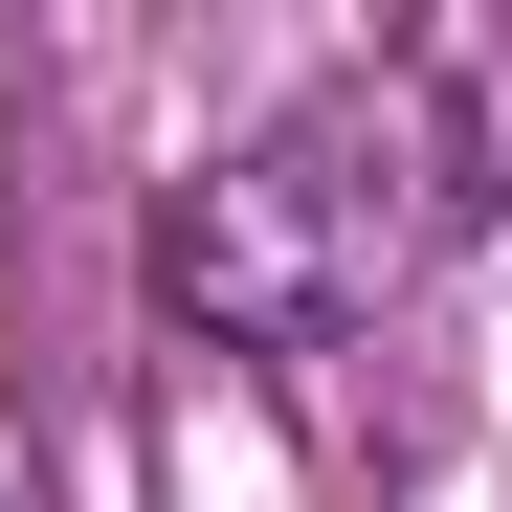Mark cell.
Here are the masks:
<instances>
[{"label": "cell", "mask_w": 512, "mask_h": 512, "mask_svg": "<svg viewBox=\"0 0 512 512\" xmlns=\"http://www.w3.org/2000/svg\"><path fill=\"white\" fill-rule=\"evenodd\" d=\"M446 223H468L446 67H334V90H290L245 156H201L156 201V290L201 334H245V357H312V334H357L446 268Z\"/></svg>", "instance_id": "obj_1"}]
</instances>
